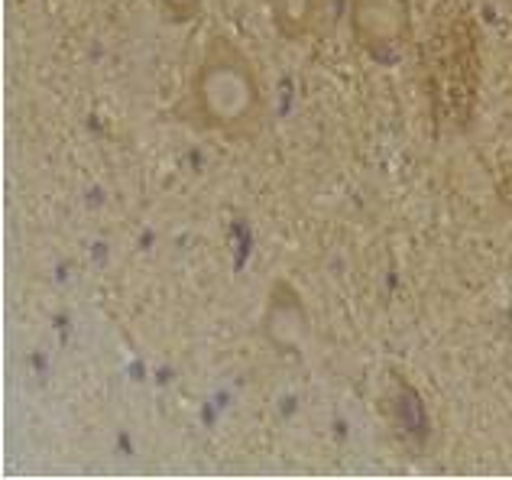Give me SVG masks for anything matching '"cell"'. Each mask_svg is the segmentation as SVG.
Returning <instances> with one entry per match:
<instances>
[{
    "instance_id": "obj_1",
    "label": "cell",
    "mask_w": 512,
    "mask_h": 480,
    "mask_svg": "<svg viewBox=\"0 0 512 480\" xmlns=\"http://www.w3.org/2000/svg\"><path fill=\"white\" fill-rule=\"evenodd\" d=\"M192 108L201 127L234 143H250L263 130L266 101L253 59L231 36L214 33L192 75Z\"/></svg>"
},
{
    "instance_id": "obj_2",
    "label": "cell",
    "mask_w": 512,
    "mask_h": 480,
    "mask_svg": "<svg viewBox=\"0 0 512 480\" xmlns=\"http://www.w3.org/2000/svg\"><path fill=\"white\" fill-rule=\"evenodd\" d=\"M350 33L376 59H389L409 39V0H347Z\"/></svg>"
},
{
    "instance_id": "obj_3",
    "label": "cell",
    "mask_w": 512,
    "mask_h": 480,
    "mask_svg": "<svg viewBox=\"0 0 512 480\" xmlns=\"http://www.w3.org/2000/svg\"><path fill=\"white\" fill-rule=\"evenodd\" d=\"M308 328H312V322H308L302 292L295 289L289 279H276L266 296V309H263V338L273 344L279 354H295V351H302Z\"/></svg>"
},
{
    "instance_id": "obj_4",
    "label": "cell",
    "mask_w": 512,
    "mask_h": 480,
    "mask_svg": "<svg viewBox=\"0 0 512 480\" xmlns=\"http://www.w3.org/2000/svg\"><path fill=\"white\" fill-rule=\"evenodd\" d=\"M321 7H325V0H269L276 33L289 43H302L315 33Z\"/></svg>"
},
{
    "instance_id": "obj_5",
    "label": "cell",
    "mask_w": 512,
    "mask_h": 480,
    "mask_svg": "<svg viewBox=\"0 0 512 480\" xmlns=\"http://www.w3.org/2000/svg\"><path fill=\"white\" fill-rule=\"evenodd\" d=\"M159 7L169 13V20L175 23H188L195 20L201 7H205V0H159Z\"/></svg>"
}]
</instances>
